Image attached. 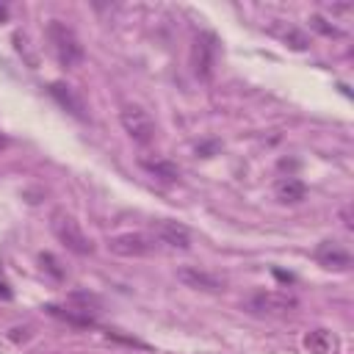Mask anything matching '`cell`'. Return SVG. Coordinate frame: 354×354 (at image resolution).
I'll return each mask as SVG.
<instances>
[{
	"label": "cell",
	"mask_w": 354,
	"mask_h": 354,
	"mask_svg": "<svg viewBox=\"0 0 354 354\" xmlns=\"http://www.w3.org/2000/svg\"><path fill=\"white\" fill-rule=\"evenodd\" d=\"M47 41H50L53 55L58 58V64L66 66V69L77 66L83 61V55H86L77 33L66 22H61V19H50V25H47Z\"/></svg>",
	"instance_id": "1"
},
{
	"label": "cell",
	"mask_w": 354,
	"mask_h": 354,
	"mask_svg": "<svg viewBox=\"0 0 354 354\" xmlns=\"http://www.w3.org/2000/svg\"><path fill=\"white\" fill-rule=\"evenodd\" d=\"M50 227H53V235L75 254H91L94 252V243L91 238L80 230V224L66 213V210H55L50 216Z\"/></svg>",
	"instance_id": "2"
},
{
	"label": "cell",
	"mask_w": 354,
	"mask_h": 354,
	"mask_svg": "<svg viewBox=\"0 0 354 354\" xmlns=\"http://www.w3.org/2000/svg\"><path fill=\"white\" fill-rule=\"evenodd\" d=\"M216 58H218V39L213 33H199L194 39V47H191V66H194V75L199 80H210L213 77V66H216Z\"/></svg>",
	"instance_id": "3"
},
{
	"label": "cell",
	"mask_w": 354,
	"mask_h": 354,
	"mask_svg": "<svg viewBox=\"0 0 354 354\" xmlns=\"http://www.w3.org/2000/svg\"><path fill=\"white\" fill-rule=\"evenodd\" d=\"M119 122L124 127V133L136 141V144H149L155 138V119L149 116V111H144L141 105H124L119 113Z\"/></svg>",
	"instance_id": "4"
},
{
	"label": "cell",
	"mask_w": 354,
	"mask_h": 354,
	"mask_svg": "<svg viewBox=\"0 0 354 354\" xmlns=\"http://www.w3.org/2000/svg\"><path fill=\"white\" fill-rule=\"evenodd\" d=\"M108 249L119 257H144L155 249V238L144 232H119L108 238Z\"/></svg>",
	"instance_id": "5"
},
{
	"label": "cell",
	"mask_w": 354,
	"mask_h": 354,
	"mask_svg": "<svg viewBox=\"0 0 354 354\" xmlns=\"http://www.w3.org/2000/svg\"><path fill=\"white\" fill-rule=\"evenodd\" d=\"M313 257H315L318 266H324V268H329V271H348L351 263H354L351 254H348V249H346L343 243H337V241H321V243L315 246Z\"/></svg>",
	"instance_id": "6"
},
{
	"label": "cell",
	"mask_w": 354,
	"mask_h": 354,
	"mask_svg": "<svg viewBox=\"0 0 354 354\" xmlns=\"http://www.w3.org/2000/svg\"><path fill=\"white\" fill-rule=\"evenodd\" d=\"M152 232H155V238H158L160 243H166V246H174V249H188V246H191V232H188V227H183L180 221L160 218V221H155Z\"/></svg>",
	"instance_id": "7"
},
{
	"label": "cell",
	"mask_w": 354,
	"mask_h": 354,
	"mask_svg": "<svg viewBox=\"0 0 354 354\" xmlns=\"http://www.w3.org/2000/svg\"><path fill=\"white\" fill-rule=\"evenodd\" d=\"M177 279L188 288H196V290H224V279L216 277V274H207V271H199V268H180L177 271Z\"/></svg>",
	"instance_id": "8"
},
{
	"label": "cell",
	"mask_w": 354,
	"mask_h": 354,
	"mask_svg": "<svg viewBox=\"0 0 354 354\" xmlns=\"http://www.w3.org/2000/svg\"><path fill=\"white\" fill-rule=\"evenodd\" d=\"M252 307L263 310V313H285V310L296 307V299L282 293V290H268V293H257L252 299Z\"/></svg>",
	"instance_id": "9"
},
{
	"label": "cell",
	"mask_w": 354,
	"mask_h": 354,
	"mask_svg": "<svg viewBox=\"0 0 354 354\" xmlns=\"http://www.w3.org/2000/svg\"><path fill=\"white\" fill-rule=\"evenodd\" d=\"M50 97L61 105V108H66L72 116H77V119H86V111H83V102H80V97L69 88V86H64V83H50Z\"/></svg>",
	"instance_id": "10"
},
{
	"label": "cell",
	"mask_w": 354,
	"mask_h": 354,
	"mask_svg": "<svg viewBox=\"0 0 354 354\" xmlns=\"http://www.w3.org/2000/svg\"><path fill=\"white\" fill-rule=\"evenodd\" d=\"M53 318H61L72 326H94V313H86L80 307H58V304H47L44 307Z\"/></svg>",
	"instance_id": "11"
},
{
	"label": "cell",
	"mask_w": 354,
	"mask_h": 354,
	"mask_svg": "<svg viewBox=\"0 0 354 354\" xmlns=\"http://www.w3.org/2000/svg\"><path fill=\"white\" fill-rule=\"evenodd\" d=\"M304 346L313 354H335L337 351V337L329 329H313L304 335Z\"/></svg>",
	"instance_id": "12"
},
{
	"label": "cell",
	"mask_w": 354,
	"mask_h": 354,
	"mask_svg": "<svg viewBox=\"0 0 354 354\" xmlns=\"http://www.w3.org/2000/svg\"><path fill=\"white\" fill-rule=\"evenodd\" d=\"M274 191H277V199L285 202V205H296V202H301L307 196V185L301 180H296V177H282Z\"/></svg>",
	"instance_id": "13"
},
{
	"label": "cell",
	"mask_w": 354,
	"mask_h": 354,
	"mask_svg": "<svg viewBox=\"0 0 354 354\" xmlns=\"http://www.w3.org/2000/svg\"><path fill=\"white\" fill-rule=\"evenodd\" d=\"M141 166H144L149 174H155L158 180H163V183H177V180H180V169H177V163H171V160L155 158V160H141Z\"/></svg>",
	"instance_id": "14"
},
{
	"label": "cell",
	"mask_w": 354,
	"mask_h": 354,
	"mask_svg": "<svg viewBox=\"0 0 354 354\" xmlns=\"http://www.w3.org/2000/svg\"><path fill=\"white\" fill-rule=\"evenodd\" d=\"M310 28H315V30L324 33V36H340V30H337L335 25H329L324 17H310Z\"/></svg>",
	"instance_id": "15"
},
{
	"label": "cell",
	"mask_w": 354,
	"mask_h": 354,
	"mask_svg": "<svg viewBox=\"0 0 354 354\" xmlns=\"http://www.w3.org/2000/svg\"><path fill=\"white\" fill-rule=\"evenodd\" d=\"M285 41H288V44H290L293 50H304V47L310 44V41H307V36H304L301 30H296V28H290V30H288V36H285Z\"/></svg>",
	"instance_id": "16"
},
{
	"label": "cell",
	"mask_w": 354,
	"mask_h": 354,
	"mask_svg": "<svg viewBox=\"0 0 354 354\" xmlns=\"http://www.w3.org/2000/svg\"><path fill=\"white\" fill-rule=\"evenodd\" d=\"M39 260H41V268H47L55 279H64V268H58V260H55L53 254H41Z\"/></svg>",
	"instance_id": "17"
},
{
	"label": "cell",
	"mask_w": 354,
	"mask_h": 354,
	"mask_svg": "<svg viewBox=\"0 0 354 354\" xmlns=\"http://www.w3.org/2000/svg\"><path fill=\"white\" fill-rule=\"evenodd\" d=\"M111 340H119V343H127V346H136V348H149L147 343H141V340H136V337H127V335H119V332H113V329H108L105 332Z\"/></svg>",
	"instance_id": "18"
},
{
	"label": "cell",
	"mask_w": 354,
	"mask_h": 354,
	"mask_svg": "<svg viewBox=\"0 0 354 354\" xmlns=\"http://www.w3.org/2000/svg\"><path fill=\"white\" fill-rule=\"evenodd\" d=\"M11 296H14V290H11V288H8V282L0 277V299H3V301H8Z\"/></svg>",
	"instance_id": "19"
},
{
	"label": "cell",
	"mask_w": 354,
	"mask_h": 354,
	"mask_svg": "<svg viewBox=\"0 0 354 354\" xmlns=\"http://www.w3.org/2000/svg\"><path fill=\"white\" fill-rule=\"evenodd\" d=\"M216 147H218V144H216V141H210V144H202V147H196V152H199L202 158H210V152H213Z\"/></svg>",
	"instance_id": "20"
},
{
	"label": "cell",
	"mask_w": 354,
	"mask_h": 354,
	"mask_svg": "<svg viewBox=\"0 0 354 354\" xmlns=\"http://www.w3.org/2000/svg\"><path fill=\"white\" fill-rule=\"evenodd\" d=\"M340 216H343V224H346V230H354V221H351V207H348V205L343 207V213H340Z\"/></svg>",
	"instance_id": "21"
},
{
	"label": "cell",
	"mask_w": 354,
	"mask_h": 354,
	"mask_svg": "<svg viewBox=\"0 0 354 354\" xmlns=\"http://www.w3.org/2000/svg\"><path fill=\"white\" fill-rule=\"evenodd\" d=\"M274 277H277L279 282H293V277H290V274H285V271H279V268L274 271Z\"/></svg>",
	"instance_id": "22"
},
{
	"label": "cell",
	"mask_w": 354,
	"mask_h": 354,
	"mask_svg": "<svg viewBox=\"0 0 354 354\" xmlns=\"http://www.w3.org/2000/svg\"><path fill=\"white\" fill-rule=\"evenodd\" d=\"M6 19H8V6L0 3V22H6Z\"/></svg>",
	"instance_id": "23"
}]
</instances>
